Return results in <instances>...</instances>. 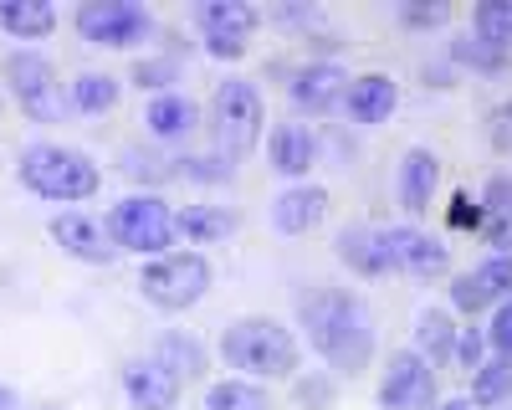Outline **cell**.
<instances>
[{
    "mask_svg": "<svg viewBox=\"0 0 512 410\" xmlns=\"http://www.w3.org/2000/svg\"><path fill=\"white\" fill-rule=\"evenodd\" d=\"M221 359L231 369H241V380H287L303 364V349H297V334L277 318H236L221 334Z\"/></svg>",
    "mask_w": 512,
    "mask_h": 410,
    "instance_id": "7a4b0ae2",
    "label": "cell"
},
{
    "mask_svg": "<svg viewBox=\"0 0 512 410\" xmlns=\"http://www.w3.org/2000/svg\"><path fill=\"white\" fill-rule=\"evenodd\" d=\"M21 400H16V390H0V410H16Z\"/></svg>",
    "mask_w": 512,
    "mask_h": 410,
    "instance_id": "d590c367",
    "label": "cell"
},
{
    "mask_svg": "<svg viewBox=\"0 0 512 410\" xmlns=\"http://www.w3.org/2000/svg\"><path fill=\"white\" fill-rule=\"evenodd\" d=\"M436 410H477L472 400H446V405H436Z\"/></svg>",
    "mask_w": 512,
    "mask_h": 410,
    "instance_id": "8d00e7d4",
    "label": "cell"
},
{
    "mask_svg": "<svg viewBox=\"0 0 512 410\" xmlns=\"http://www.w3.org/2000/svg\"><path fill=\"white\" fill-rule=\"evenodd\" d=\"M451 359H461L466 369H477L482 364V334H466V339H456V354Z\"/></svg>",
    "mask_w": 512,
    "mask_h": 410,
    "instance_id": "e575fe53",
    "label": "cell"
},
{
    "mask_svg": "<svg viewBox=\"0 0 512 410\" xmlns=\"http://www.w3.org/2000/svg\"><path fill=\"white\" fill-rule=\"evenodd\" d=\"M512 395V359H482L472 380V405H502Z\"/></svg>",
    "mask_w": 512,
    "mask_h": 410,
    "instance_id": "83f0119b",
    "label": "cell"
},
{
    "mask_svg": "<svg viewBox=\"0 0 512 410\" xmlns=\"http://www.w3.org/2000/svg\"><path fill=\"white\" fill-rule=\"evenodd\" d=\"M144 123H149V134H154L159 144H180V139H190V134H195L200 108H195L190 98H180V93H159V98L149 103Z\"/></svg>",
    "mask_w": 512,
    "mask_h": 410,
    "instance_id": "d6986e66",
    "label": "cell"
},
{
    "mask_svg": "<svg viewBox=\"0 0 512 410\" xmlns=\"http://www.w3.org/2000/svg\"><path fill=\"white\" fill-rule=\"evenodd\" d=\"M6 82H11V93H16V103H21L26 118H52L57 113L52 62L41 57V52H11L6 57Z\"/></svg>",
    "mask_w": 512,
    "mask_h": 410,
    "instance_id": "8fae6325",
    "label": "cell"
},
{
    "mask_svg": "<svg viewBox=\"0 0 512 410\" xmlns=\"http://www.w3.org/2000/svg\"><path fill=\"white\" fill-rule=\"evenodd\" d=\"M67 103H72L77 113H108V108L118 103V77H108V72H82V77L72 82Z\"/></svg>",
    "mask_w": 512,
    "mask_h": 410,
    "instance_id": "484cf974",
    "label": "cell"
},
{
    "mask_svg": "<svg viewBox=\"0 0 512 410\" xmlns=\"http://www.w3.org/2000/svg\"><path fill=\"white\" fill-rule=\"evenodd\" d=\"M379 405L384 410H436V369L425 364V354L400 349L379 380Z\"/></svg>",
    "mask_w": 512,
    "mask_h": 410,
    "instance_id": "9c48e42d",
    "label": "cell"
},
{
    "mask_svg": "<svg viewBox=\"0 0 512 410\" xmlns=\"http://www.w3.org/2000/svg\"><path fill=\"white\" fill-rule=\"evenodd\" d=\"M267 149H272V170L287 175V180H303L313 170V134L303 123H277Z\"/></svg>",
    "mask_w": 512,
    "mask_h": 410,
    "instance_id": "ffe728a7",
    "label": "cell"
},
{
    "mask_svg": "<svg viewBox=\"0 0 512 410\" xmlns=\"http://www.w3.org/2000/svg\"><path fill=\"white\" fill-rule=\"evenodd\" d=\"M52 241L62 246L67 257L93 262V267H108V262L118 257V246L108 241V231H103L93 216H82V211H62V216H52Z\"/></svg>",
    "mask_w": 512,
    "mask_h": 410,
    "instance_id": "4fadbf2b",
    "label": "cell"
},
{
    "mask_svg": "<svg viewBox=\"0 0 512 410\" xmlns=\"http://www.w3.org/2000/svg\"><path fill=\"white\" fill-rule=\"evenodd\" d=\"M507 293H512V257H507V252L482 257L466 277L451 282V303H456L461 313H482V308L502 303Z\"/></svg>",
    "mask_w": 512,
    "mask_h": 410,
    "instance_id": "7c38bea8",
    "label": "cell"
},
{
    "mask_svg": "<svg viewBox=\"0 0 512 410\" xmlns=\"http://www.w3.org/2000/svg\"><path fill=\"white\" fill-rule=\"evenodd\" d=\"M487 334H492V349H497L502 359H512V298L497 308V318H492V328H487Z\"/></svg>",
    "mask_w": 512,
    "mask_h": 410,
    "instance_id": "4dcf8cb0",
    "label": "cell"
},
{
    "mask_svg": "<svg viewBox=\"0 0 512 410\" xmlns=\"http://www.w3.org/2000/svg\"><path fill=\"white\" fill-rule=\"evenodd\" d=\"M344 108L359 129H379V123H390V113L400 108V88L390 72H369V77H354L349 93H344Z\"/></svg>",
    "mask_w": 512,
    "mask_h": 410,
    "instance_id": "9a60e30c",
    "label": "cell"
},
{
    "mask_svg": "<svg viewBox=\"0 0 512 410\" xmlns=\"http://www.w3.org/2000/svg\"><path fill=\"white\" fill-rule=\"evenodd\" d=\"M487 139H492V149H512V103L492 108V118H487Z\"/></svg>",
    "mask_w": 512,
    "mask_h": 410,
    "instance_id": "d6a6232c",
    "label": "cell"
},
{
    "mask_svg": "<svg viewBox=\"0 0 512 410\" xmlns=\"http://www.w3.org/2000/svg\"><path fill=\"white\" fill-rule=\"evenodd\" d=\"M379 252L390 272H410V277H436L451 267V246H441L436 236H425L415 226H390L379 231Z\"/></svg>",
    "mask_w": 512,
    "mask_h": 410,
    "instance_id": "30bf717a",
    "label": "cell"
},
{
    "mask_svg": "<svg viewBox=\"0 0 512 410\" xmlns=\"http://www.w3.org/2000/svg\"><path fill=\"white\" fill-rule=\"evenodd\" d=\"M195 21L205 31V52L221 57V62H236L251 47V31L262 26V11L241 6V0H210V6L195 11Z\"/></svg>",
    "mask_w": 512,
    "mask_h": 410,
    "instance_id": "ba28073f",
    "label": "cell"
},
{
    "mask_svg": "<svg viewBox=\"0 0 512 410\" xmlns=\"http://www.w3.org/2000/svg\"><path fill=\"white\" fill-rule=\"evenodd\" d=\"M420 344H425V364H446L456 354V323H451L446 308L420 313Z\"/></svg>",
    "mask_w": 512,
    "mask_h": 410,
    "instance_id": "d4e9b609",
    "label": "cell"
},
{
    "mask_svg": "<svg viewBox=\"0 0 512 410\" xmlns=\"http://www.w3.org/2000/svg\"><path fill=\"white\" fill-rule=\"evenodd\" d=\"M205 410H272V395L251 380H221V385H210Z\"/></svg>",
    "mask_w": 512,
    "mask_h": 410,
    "instance_id": "4316f807",
    "label": "cell"
},
{
    "mask_svg": "<svg viewBox=\"0 0 512 410\" xmlns=\"http://www.w3.org/2000/svg\"><path fill=\"white\" fill-rule=\"evenodd\" d=\"M154 359H164L169 369H175V375L185 380V375H200L205 369V354L190 344V339H180V334H169V339H159V354Z\"/></svg>",
    "mask_w": 512,
    "mask_h": 410,
    "instance_id": "f1b7e54d",
    "label": "cell"
},
{
    "mask_svg": "<svg viewBox=\"0 0 512 410\" xmlns=\"http://www.w3.org/2000/svg\"><path fill=\"white\" fill-rule=\"evenodd\" d=\"M338 262H344L354 277H384V252H379V231L369 226H344L338 231Z\"/></svg>",
    "mask_w": 512,
    "mask_h": 410,
    "instance_id": "44dd1931",
    "label": "cell"
},
{
    "mask_svg": "<svg viewBox=\"0 0 512 410\" xmlns=\"http://www.w3.org/2000/svg\"><path fill=\"white\" fill-rule=\"evenodd\" d=\"M180 180H205V185H226L231 180V164L226 159H180Z\"/></svg>",
    "mask_w": 512,
    "mask_h": 410,
    "instance_id": "f546056e",
    "label": "cell"
},
{
    "mask_svg": "<svg viewBox=\"0 0 512 410\" xmlns=\"http://www.w3.org/2000/svg\"><path fill=\"white\" fill-rule=\"evenodd\" d=\"M297 323H303L308 344L333 364V369H364L369 354H374V323L364 313L359 298L349 293H333V287H318V293L303 298V313H297Z\"/></svg>",
    "mask_w": 512,
    "mask_h": 410,
    "instance_id": "6da1fadb",
    "label": "cell"
},
{
    "mask_svg": "<svg viewBox=\"0 0 512 410\" xmlns=\"http://www.w3.org/2000/svg\"><path fill=\"white\" fill-rule=\"evenodd\" d=\"M108 241L123 252H144V257H164V246H175V211L159 195H123L108 211Z\"/></svg>",
    "mask_w": 512,
    "mask_h": 410,
    "instance_id": "5b68a950",
    "label": "cell"
},
{
    "mask_svg": "<svg viewBox=\"0 0 512 410\" xmlns=\"http://www.w3.org/2000/svg\"><path fill=\"white\" fill-rule=\"evenodd\" d=\"M262 123H267V103L262 88L246 77H226L216 88V139H221V159H246L262 139Z\"/></svg>",
    "mask_w": 512,
    "mask_h": 410,
    "instance_id": "8992f818",
    "label": "cell"
},
{
    "mask_svg": "<svg viewBox=\"0 0 512 410\" xmlns=\"http://www.w3.org/2000/svg\"><path fill=\"white\" fill-rule=\"evenodd\" d=\"M149 11L139 6V0H93V6L77 11V31L93 41V47H139V41L149 36Z\"/></svg>",
    "mask_w": 512,
    "mask_h": 410,
    "instance_id": "52a82bcc",
    "label": "cell"
},
{
    "mask_svg": "<svg viewBox=\"0 0 512 410\" xmlns=\"http://www.w3.org/2000/svg\"><path fill=\"white\" fill-rule=\"evenodd\" d=\"M323 216H328V190L318 185H292L272 200V226L282 236H308L323 226Z\"/></svg>",
    "mask_w": 512,
    "mask_h": 410,
    "instance_id": "e0dca14e",
    "label": "cell"
},
{
    "mask_svg": "<svg viewBox=\"0 0 512 410\" xmlns=\"http://www.w3.org/2000/svg\"><path fill=\"white\" fill-rule=\"evenodd\" d=\"M349 72L344 67H333V62H313V67H303V72H292V103H303V108H313V113H328L338 98L349 93Z\"/></svg>",
    "mask_w": 512,
    "mask_h": 410,
    "instance_id": "ac0fdd59",
    "label": "cell"
},
{
    "mask_svg": "<svg viewBox=\"0 0 512 410\" xmlns=\"http://www.w3.org/2000/svg\"><path fill=\"white\" fill-rule=\"evenodd\" d=\"M180 385L185 380L164 359H134L123 369V390H128V400H134L139 410H169L180 400Z\"/></svg>",
    "mask_w": 512,
    "mask_h": 410,
    "instance_id": "5bb4252c",
    "label": "cell"
},
{
    "mask_svg": "<svg viewBox=\"0 0 512 410\" xmlns=\"http://www.w3.org/2000/svg\"><path fill=\"white\" fill-rule=\"evenodd\" d=\"M231 231H236V216L221 211V205H185V211L175 216V236H190V241H200V246L226 241Z\"/></svg>",
    "mask_w": 512,
    "mask_h": 410,
    "instance_id": "603a6c76",
    "label": "cell"
},
{
    "mask_svg": "<svg viewBox=\"0 0 512 410\" xmlns=\"http://www.w3.org/2000/svg\"><path fill=\"white\" fill-rule=\"evenodd\" d=\"M16 175L41 200H93L98 185H103L98 164L88 154H77V149H62V144H31V149H21Z\"/></svg>",
    "mask_w": 512,
    "mask_h": 410,
    "instance_id": "3957f363",
    "label": "cell"
},
{
    "mask_svg": "<svg viewBox=\"0 0 512 410\" xmlns=\"http://www.w3.org/2000/svg\"><path fill=\"white\" fill-rule=\"evenodd\" d=\"M52 26H57V11L47 0H6L0 6V31H11L16 41H41L52 36Z\"/></svg>",
    "mask_w": 512,
    "mask_h": 410,
    "instance_id": "7402d4cb",
    "label": "cell"
},
{
    "mask_svg": "<svg viewBox=\"0 0 512 410\" xmlns=\"http://www.w3.org/2000/svg\"><path fill=\"white\" fill-rule=\"evenodd\" d=\"M436 185H441V159L431 149H405L400 159V175H395V195L410 216H425L436 200Z\"/></svg>",
    "mask_w": 512,
    "mask_h": 410,
    "instance_id": "2e32d148",
    "label": "cell"
},
{
    "mask_svg": "<svg viewBox=\"0 0 512 410\" xmlns=\"http://www.w3.org/2000/svg\"><path fill=\"white\" fill-rule=\"evenodd\" d=\"M472 31L487 52H507L512 47V0H482L472 11Z\"/></svg>",
    "mask_w": 512,
    "mask_h": 410,
    "instance_id": "cb8c5ba5",
    "label": "cell"
},
{
    "mask_svg": "<svg viewBox=\"0 0 512 410\" xmlns=\"http://www.w3.org/2000/svg\"><path fill=\"white\" fill-rule=\"evenodd\" d=\"M446 16H451L446 6H431V11H415V6H400V21H405V26H441Z\"/></svg>",
    "mask_w": 512,
    "mask_h": 410,
    "instance_id": "836d02e7",
    "label": "cell"
},
{
    "mask_svg": "<svg viewBox=\"0 0 512 410\" xmlns=\"http://www.w3.org/2000/svg\"><path fill=\"white\" fill-rule=\"evenodd\" d=\"M210 277L216 272H210V262L200 252H164V257H149V267L139 272V287L154 308L185 313L210 293Z\"/></svg>",
    "mask_w": 512,
    "mask_h": 410,
    "instance_id": "277c9868",
    "label": "cell"
},
{
    "mask_svg": "<svg viewBox=\"0 0 512 410\" xmlns=\"http://www.w3.org/2000/svg\"><path fill=\"white\" fill-rule=\"evenodd\" d=\"M134 82L139 88H169V82H175V62H144V67H134Z\"/></svg>",
    "mask_w": 512,
    "mask_h": 410,
    "instance_id": "1f68e13d",
    "label": "cell"
}]
</instances>
